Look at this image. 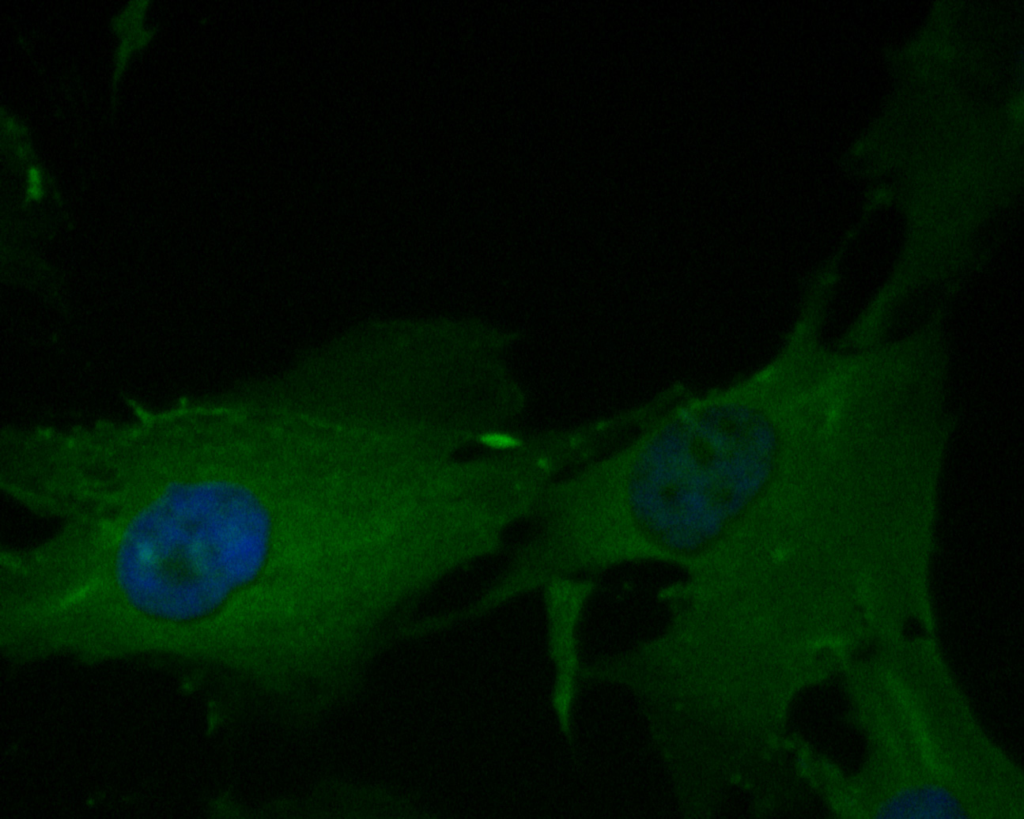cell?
<instances>
[{
  "mask_svg": "<svg viewBox=\"0 0 1024 819\" xmlns=\"http://www.w3.org/2000/svg\"><path fill=\"white\" fill-rule=\"evenodd\" d=\"M861 741L853 768L812 760L843 819H1022L1024 770L985 727L937 633L871 644L839 676Z\"/></svg>",
  "mask_w": 1024,
  "mask_h": 819,
  "instance_id": "obj_1",
  "label": "cell"
},
{
  "mask_svg": "<svg viewBox=\"0 0 1024 819\" xmlns=\"http://www.w3.org/2000/svg\"><path fill=\"white\" fill-rule=\"evenodd\" d=\"M595 590V578L572 577L553 580L540 591L547 655L554 673L549 702L557 726L570 745L573 743V712L583 668L580 626Z\"/></svg>",
  "mask_w": 1024,
  "mask_h": 819,
  "instance_id": "obj_2",
  "label": "cell"
}]
</instances>
